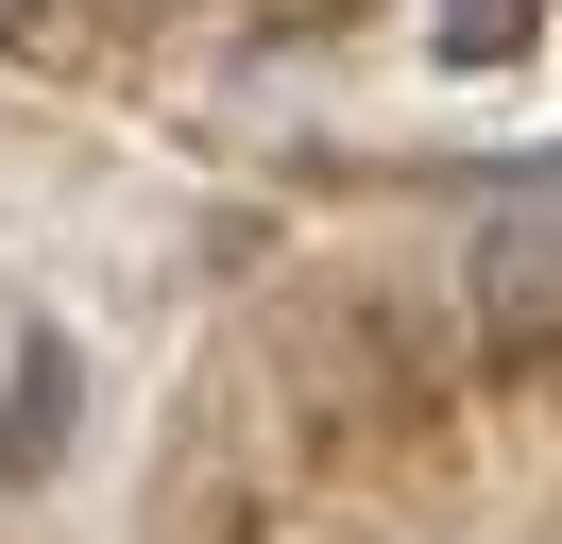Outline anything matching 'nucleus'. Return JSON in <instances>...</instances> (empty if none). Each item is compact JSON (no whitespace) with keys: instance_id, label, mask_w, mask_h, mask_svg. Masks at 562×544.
<instances>
[{"instance_id":"obj_2","label":"nucleus","mask_w":562,"mask_h":544,"mask_svg":"<svg viewBox=\"0 0 562 544\" xmlns=\"http://www.w3.org/2000/svg\"><path fill=\"white\" fill-rule=\"evenodd\" d=\"M69 426H86V358H69V324H35L18 340V392H0V494H35L69 460Z\"/></svg>"},{"instance_id":"obj_3","label":"nucleus","mask_w":562,"mask_h":544,"mask_svg":"<svg viewBox=\"0 0 562 544\" xmlns=\"http://www.w3.org/2000/svg\"><path fill=\"white\" fill-rule=\"evenodd\" d=\"M528 34H546V0H443V18H426V52H443V68H512Z\"/></svg>"},{"instance_id":"obj_1","label":"nucleus","mask_w":562,"mask_h":544,"mask_svg":"<svg viewBox=\"0 0 562 544\" xmlns=\"http://www.w3.org/2000/svg\"><path fill=\"white\" fill-rule=\"evenodd\" d=\"M460 324L494 358H562V204H477L460 238Z\"/></svg>"}]
</instances>
